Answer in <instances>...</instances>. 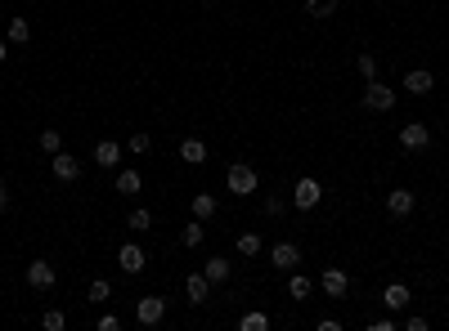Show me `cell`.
I'll list each match as a JSON object with an SVG mask.
<instances>
[{
	"mask_svg": "<svg viewBox=\"0 0 449 331\" xmlns=\"http://www.w3.org/2000/svg\"><path fill=\"white\" fill-rule=\"evenodd\" d=\"M256 170H251L247 162H234L229 170H224V189H229L234 197H251V193H256Z\"/></svg>",
	"mask_w": 449,
	"mask_h": 331,
	"instance_id": "cell-1",
	"label": "cell"
},
{
	"mask_svg": "<svg viewBox=\"0 0 449 331\" xmlns=\"http://www.w3.org/2000/svg\"><path fill=\"white\" fill-rule=\"evenodd\" d=\"M364 108H369V112H391V108H396V90L373 77L369 85H364Z\"/></svg>",
	"mask_w": 449,
	"mask_h": 331,
	"instance_id": "cell-2",
	"label": "cell"
},
{
	"mask_svg": "<svg viewBox=\"0 0 449 331\" xmlns=\"http://www.w3.org/2000/svg\"><path fill=\"white\" fill-rule=\"evenodd\" d=\"M400 148L404 152H423V148H431V130L423 121H404V130H400Z\"/></svg>",
	"mask_w": 449,
	"mask_h": 331,
	"instance_id": "cell-3",
	"label": "cell"
},
{
	"mask_svg": "<svg viewBox=\"0 0 449 331\" xmlns=\"http://www.w3.org/2000/svg\"><path fill=\"white\" fill-rule=\"evenodd\" d=\"M162 318H166V300H162V296H144V300L135 305V322H139V327H158Z\"/></svg>",
	"mask_w": 449,
	"mask_h": 331,
	"instance_id": "cell-4",
	"label": "cell"
},
{
	"mask_svg": "<svg viewBox=\"0 0 449 331\" xmlns=\"http://www.w3.org/2000/svg\"><path fill=\"white\" fill-rule=\"evenodd\" d=\"M270 264L283 269V273H292V269L301 264V247H297V242H278V247L270 251Z\"/></svg>",
	"mask_w": 449,
	"mask_h": 331,
	"instance_id": "cell-5",
	"label": "cell"
},
{
	"mask_svg": "<svg viewBox=\"0 0 449 331\" xmlns=\"http://www.w3.org/2000/svg\"><path fill=\"white\" fill-rule=\"evenodd\" d=\"M319 197H324V189H319V179H297V193H292V201H297V211H315Z\"/></svg>",
	"mask_w": 449,
	"mask_h": 331,
	"instance_id": "cell-6",
	"label": "cell"
},
{
	"mask_svg": "<svg viewBox=\"0 0 449 331\" xmlns=\"http://www.w3.org/2000/svg\"><path fill=\"white\" fill-rule=\"evenodd\" d=\"M27 282H32L36 291H50V286L59 282V273H54V264H45V260H32L27 264Z\"/></svg>",
	"mask_w": 449,
	"mask_h": 331,
	"instance_id": "cell-7",
	"label": "cell"
},
{
	"mask_svg": "<svg viewBox=\"0 0 449 331\" xmlns=\"http://www.w3.org/2000/svg\"><path fill=\"white\" fill-rule=\"evenodd\" d=\"M319 286L328 291V300H342L350 291V278H346V269H324V278H319Z\"/></svg>",
	"mask_w": 449,
	"mask_h": 331,
	"instance_id": "cell-8",
	"label": "cell"
},
{
	"mask_svg": "<svg viewBox=\"0 0 449 331\" xmlns=\"http://www.w3.org/2000/svg\"><path fill=\"white\" fill-rule=\"evenodd\" d=\"M185 296H189V305H207V296H212V278H207V273H189V278H185Z\"/></svg>",
	"mask_w": 449,
	"mask_h": 331,
	"instance_id": "cell-9",
	"label": "cell"
},
{
	"mask_svg": "<svg viewBox=\"0 0 449 331\" xmlns=\"http://www.w3.org/2000/svg\"><path fill=\"white\" fill-rule=\"evenodd\" d=\"M77 175H81V162H77L72 152L59 148V152H54V179H59V184H72Z\"/></svg>",
	"mask_w": 449,
	"mask_h": 331,
	"instance_id": "cell-10",
	"label": "cell"
},
{
	"mask_svg": "<svg viewBox=\"0 0 449 331\" xmlns=\"http://www.w3.org/2000/svg\"><path fill=\"white\" fill-rule=\"evenodd\" d=\"M117 264H121V273H131V278H135V273H144V251H139L135 242H126V247L117 251Z\"/></svg>",
	"mask_w": 449,
	"mask_h": 331,
	"instance_id": "cell-11",
	"label": "cell"
},
{
	"mask_svg": "<svg viewBox=\"0 0 449 331\" xmlns=\"http://www.w3.org/2000/svg\"><path fill=\"white\" fill-rule=\"evenodd\" d=\"M413 201H418V197H413L409 189H396V193H386V211L396 215V220H404V215L413 211Z\"/></svg>",
	"mask_w": 449,
	"mask_h": 331,
	"instance_id": "cell-12",
	"label": "cell"
},
{
	"mask_svg": "<svg viewBox=\"0 0 449 331\" xmlns=\"http://www.w3.org/2000/svg\"><path fill=\"white\" fill-rule=\"evenodd\" d=\"M382 305H386L391 313H404V309H409V286L391 282V286H386V291H382Z\"/></svg>",
	"mask_w": 449,
	"mask_h": 331,
	"instance_id": "cell-13",
	"label": "cell"
},
{
	"mask_svg": "<svg viewBox=\"0 0 449 331\" xmlns=\"http://www.w3.org/2000/svg\"><path fill=\"white\" fill-rule=\"evenodd\" d=\"M117 162H121V148H117L112 139L94 143V166H104V170H117Z\"/></svg>",
	"mask_w": 449,
	"mask_h": 331,
	"instance_id": "cell-14",
	"label": "cell"
},
{
	"mask_svg": "<svg viewBox=\"0 0 449 331\" xmlns=\"http://www.w3.org/2000/svg\"><path fill=\"white\" fill-rule=\"evenodd\" d=\"M431 85H436V81H431L427 67H418V72H409V77H404V90H409V94H431Z\"/></svg>",
	"mask_w": 449,
	"mask_h": 331,
	"instance_id": "cell-15",
	"label": "cell"
},
{
	"mask_svg": "<svg viewBox=\"0 0 449 331\" xmlns=\"http://www.w3.org/2000/svg\"><path fill=\"white\" fill-rule=\"evenodd\" d=\"M139 189H144V175H139V170H117V193L121 197H135Z\"/></svg>",
	"mask_w": 449,
	"mask_h": 331,
	"instance_id": "cell-16",
	"label": "cell"
},
{
	"mask_svg": "<svg viewBox=\"0 0 449 331\" xmlns=\"http://www.w3.org/2000/svg\"><path fill=\"white\" fill-rule=\"evenodd\" d=\"M310 291H315V282L305 278V273H297V269H292V273H288V296H292V300H305Z\"/></svg>",
	"mask_w": 449,
	"mask_h": 331,
	"instance_id": "cell-17",
	"label": "cell"
},
{
	"mask_svg": "<svg viewBox=\"0 0 449 331\" xmlns=\"http://www.w3.org/2000/svg\"><path fill=\"white\" fill-rule=\"evenodd\" d=\"M180 157H185L189 166H202L207 162V143L202 139H185V143H180Z\"/></svg>",
	"mask_w": 449,
	"mask_h": 331,
	"instance_id": "cell-18",
	"label": "cell"
},
{
	"mask_svg": "<svg viewBox=\"0 0 449 331\" xmlns=\"http://www.w3.org/2000/svg\"><path fill=\"white\" fill-rule=\"evenodd\" d=\"M202 273H207L212 282H229V264H224V255H212V260L202 264Z\"/></svg>",
	"mask_w": 449,
	"mask_h": 331,
	"instance_id": "cell-19",
	"label": "cell"
},
{
	"mask_svg": "<svg viewBox=\"0 0 449 331\" xmlns=\"http://www.w3.org/2000/svg\"><path fill=\"white\" fill-rule=\"evenodd\" d=\"M212 215H216V197L198 193V197H193V220H212Z\"/></svg>",
	"mask_w": 449,
	"mask_h": 331,
	"instance_id": "cell-20",
	"label": "cell"
},
{
	"mask_svg": "<svg viewBox=\"0 0 449 331\" xmlns=\"http://www.w3.org/2000/svg\"><path fill=\"white\" fill-rule=\"evenodd\" d=\"M202 237H207V233H202V220H193L189 228H180V247H189V251L202 247Z\"/></svg>",
	"mask_w": 449,
	"mask_h": 331,
	"instance_id": "cell-21",
	"label": "cell"
},
{
	"mask_svg": "<svg viewBox=\"0 0 449 331\" xmlns=\"http://www.w3.org/2000/svg\"><path fill=\"white\" fill-rule=\"evenodd\" d=\"M9 40H13V45H27V40H32V23H27V18H9Z\"/></svg>",
	"mask_w": 449,
	"mask_h": 331,
	"instance_id": "cell-22",
	"label": "cell"
},
{
	"mask_svg": "<svg viewBox=\"0 0 449 331\" xmlns=\"http://www.w3.org/2000/svg\"><path fill=\"white\" fill-rule=\"evenodd\" d=\"M332 9H337V0H305V13H310V18H332Z\"/></svg>",
	"mask_w": 449,
	"mask_h": 331,
	"instance_id": "cell-23",
	"label": "cell"
},
{
	"mask_svg": "<svg viewBox=\"0 0 449 331\" xmlns=\"http://www.w3.org/2000/svg\"><path fill=\"white\" fill-rule=\"evenodd\" d=\"M126 224H131V233H148V228H153V211H131V220H126Z\"/></svg>",
	"mask_w": 449,
	"mask_h": 331,
	"instance_id": "cell-24",
	"label": "cell"
},
{
	"mask_svg": "<svg viewBox=\"0 0 449 331\" xmlns=\"http://www.w3.org/2000/svg\"><path fill=\"white\" fill-rule=\"evenodd\" d=\"M238 327H243V331H265V327H270V313H243Z\"/></svg>",
	"mask_w": 449,
	"mask_h": 331,
	"instance_id": "cell-25",
	"label": "cell"
},
{
	"mask_svg": "<svg viewBox=\"0 0 449 331\" xmlns=\"http://www.w3.org/2000/svg\"><path fill=\"white\" fill-rule=\"evenodd\" d=\"M59 148H63V135H59V130H40V152H50V157H54Z\"/></svg>",
	"mask_w": 449,
	"mask_h": 331,
	"instance_id": "cell-26",
	"label": "cell"
},
{
	"mask_svg": "<svg viewBox=\"0 0 449 331\" xmlns=\"http://www.w3.org/2000/svg\"><path fill=\"white\" fill-rule=\"evenodd\" d=\"M238 255H261V233H243V237H238Z\"/></svg>",
	"mask_w": 449,
	"mask_h": 331,
	"instance_id": "cell-27",
	"label": "cell"
},
{
	"mask_svg": "<svg viewBox=\"0 0 449 331\" xmlns=\"http://www.w3.org/2000/svg\"><path fill=\"white\" fill-rule=\"evenodd\" d=\"M86 296H90V300H94V305H104V300H108V296H112V286H108V282H104V278H94V282H90V291H86Z\"/></svg>",
	"mask_w": 449,
	"mask_h": 331,
	"instance_id": "cell-28",
	"label": "cell"
},
{
	"mask_svg": "<svg viewBox=\"0 0 449 331\" xmlns=\"http://www.w3.org/2000/svg\"><path fill=\"white\" fill-rule=\"evenodd\" d=\"M40 322H45V331H63V327H67L63 309H45V318H40Z\"/></svg>",
	"mask_w": 449,
	"mask_h": 331,
	"instance_id": "cell-29",
	"label": "cell"
},
{
	"mask_svg": "<svg viewBox=\"0 0 449 331\" xmlns=\"http://www.w3.org/2000/svg\"><path fill=\"white\" fill-rule=\"evenodd\" d=\"M355 67L364 72V81H373V77H377V59H373V54H359V59H355Z\"/></svg>",
	"mask_w": 449,
	"mask_h": 331,
	"instance_id": "cell-30",
	"label": "cell"
},
{
	"mask_svg": "<svg viewBox=\"0 0 449 331\" xmlns=\"http://www.w3.org/2000/svg\"><path fill=\"white\" fill-rule=\"evenodd\" d=\"M126 148H131V152H148L153 139H148V135H131V143H126Z\"/></svg>",
	"mask_w": 449,
	"mask_h": 331,
	"instance_id": "cell-31",
	"label": "cell"
},
{
	"mask_svg": "<svg viewBox=\"0 0 449 331\" xmlns=\"http://www.w3.org/2000/svg\"><path fill=\"white\" fill-rule=\"evenodd\" d=\"M431 322L423 318V313H413V318H404V331H427Z\"/></svg>",
	"mask_w": 449,
	"mask_h": 331,
	"instance_id": "cell-32",
	"label": "cell"
},
{
	"mask_svg": "<svg viewBox=\"0 0 449 331\" xmlns=\"http://www.w3.org/2000/svg\"><path fill=\"white\" fill-rule=\"evenodd\" d=\"M117 327H121L117 313H104V318H99V331H117Z\"/></svg>",
	"mask_w": 449,
	"mask_h": 331,
	"instance_id": "cell-33",
	"label": "cell"
},
{
	"mask_svg": "<svg viewBox=\"0 0 449 331\" xmlns=\"http://www.w3.org/2000/svg\"><path fill=\"white\" fill-rule=\"evenodd\" d=\"M265 215H283V197H265Z\"/></svg>",
	"mask_w": 449,
	"mask_h": 331,
	"instance_id": "cell-34",
	"label": "cell"
},
{
	"mask_svg": "<svg viewBox=\"0 0 449 331\" xmlns=\"http://www.w3.org/2000/svg\"><path fill=\"white\" fill-rule=\"evenodd\" d=\"M396 327H400L396 318H377V322H373V331H396Z\"/></svg>",
	"mask_w": 449,
	"mask_h": 331,
	"instance_id": "cell-35",
	"label": "cell"
},
{
	"mask_svg": "<svg viewBox=\"0 0 449 331\" xmlns=\"http://www.w3.org/2000/svg\"><path fill=\"white\" fill-rule=\"evenodd\" d=\"M0 211H9V189L0 184Z\"/></svg>",
	"mask_w": 449,
	"mask_h": 331,
	"instance_id": "cell-36",
	"label": "cell"
},
{
	"mask_svg": "<svg viewBox=\"0 0 449 331\" xmlns=\"http://www.w3.org/2000/svg\"><path fill=\"white\" fill-rule=\"evenodd\" d=\"M9 59V40H0V63H5Z\"/></svg>",
	"mask_w": 449,
	"mask_h": 331,
	"instance_id": "cell-37",
	"label": "cell"
},
{
	"mask_svg": "<svg viewBox=\"0 0 449 331\" xmlns=\"http://www.w3.org/2000/svg\"><path fill=\"white\" fill-rule=\"evenodd\" d=\"M0 9H5V0H0Z\"/></svg>",
	"mask_w": 449,
	"mask_h": 331,
	"instance_id": "cell-38",
	"label": "cell"
}]
</instances>
